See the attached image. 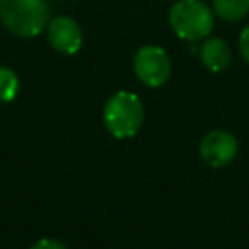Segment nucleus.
<instances>
[{
	"label": "nucleus",
	"instance_id": "1a4fd4ad",
	"mask_svg": "<svg viewBox=\"0 0 249 249\" xmlns=\"http://www.w3.org/2000/svg\"><path fill=\"white\" fill-rule=\"evenodd\" d=\"M18 91H19V80L16 72L6 66H0V101L2 103L14 101Z\"/></svg>",
	"mask_w": 249,
	"mask_h": 249
},
{
	"label": "nucleus",
	"instance_id": "7ed1b4c3",
	"mask_svg": "<svg viewBox=\"0 0 249 249\" xmlns=\"http://www.w3.org/2000/svg\"><path fill=\"white\" fill-rule=\"evenodd\" d=\"M169 25L179 39H206L214 27L212 6H206L202 0H177L169 10Z\"/></svg>",
	"mask_w": 249,
	"mask_h": 249
},
{
	"label": "nucleus",
	"instance_id": "20e7f679",
	"mask_svg": "<svg viewBox=\"0 0 249 249\" xmlns=\"http://www.w3.org/2000/svg\"><path fill=\"white\" fill-rule=\"evenodd\" d=\"M134 74L148 88L163 86L171 76V60L167 53L158 45L140 47L134 54Z\"/></svg>",
	"mask_w": 249,
	"mask_h": 249
},
{
	"label": "nucleus",
	"instance_id": "0eeeda50",
	"mask_svg": "<svg viewBox=\"0 0 249 249\" xmlns=\"http://www.w3.org/2000/svg\"><path fill=\"white\" fill-rule=\"evenodd\" d=\"M198 54H200V62H202L210 72H222V70H226V68L230 66V62H231V49H230V45H228L224 39H220V37H208V39L202 43Z\"/></svg>",
	"mask_w": 249,
	"mask_h": 249
},
{
	"label": "nucleus",
	"instance_id": "f257e3e1",
	"mask_svg": "<svg viewBox=\"0 0 249 249\" xmlns=\"http://www.w3.org/2000/svg\"><path fill=\"white\" fill-rule=\"evenodd\" d=\"M0 21L18 37H35L49 23L47 0H0Z\"/></svg>",
	"mask_w": 249,
	"mask_h": 249
},
{
	"label": "nucleus",
	"instance_id": "423d86ee",
	"mask_svg": "<svg viewBox=\"0 0 249 249\" xmlns=\"http://www.w3.org/2000/svg\"><path fill=\"white\" fill-rule=\"evenodd\" d=\"M47 39L49 45L62 54H76L82 49V29L76 19L68 16H56L47 23Z\"/></svg>",
	"mask_w": 249,
	"mask_h": 249
},
{
	"label": "nucleus",
	"instance_id": "6e6552de",
	"mask_svg": "<svg viewBox=\"0 0 249 249\" xmlns=\"http://www.w3.org/2000/svg\"><path fill=\"white\" fill-rule=\"evenodd\" d=\"M212 12L224 21H239L249 14V0H212Z\"/></svg>",
	"mask_w": 249,
	"mask_h": 249
},
{
	"label": "nucleus",
	"instance_id": "39448f33",
	"mask_svg": "<svg viewBox=\"0 0 249 249\" xmlns=\"http://www.w3.org/2000/svg\"><path fill=\"white\" fill-rule=\"evenodd\" d=\"M198 154L206 165L224 167L237 156V138L228 130H212L200 140Z\"/></svg>",
	"mask_w": 249,
	"mask_h": 249
},
{
	"label": "nucleus",
	"instance_id": "9b49d317",
	"mask_svg": "<svg viewBox=\"0 0 249 249\" xmlns=\"http://www.w3.org/2000/svg\"><path fill=\"white\" fill-rule=\"evenodd\" d=\"M239 53H241L243 60L249 64V25L239 35Z\"/></svg>",
	"mask_w": 249,
	"mask_h": 249
},
{
	"label": "nucleus",
	"instance_id": "f03ea898",
	"mask_svg": "<svg viewBox=\"0 0 249 249\" xmlns=\"http://www.w3.org/2000/svg\"><path fill=\"white\" fill-rule=\"evenodd\" d=\"M103 123L115 138L134 136L144 123V105L132 91L113 93L103 109Z\"/></svg>",
	"mask_w": 249,
	"mask_h": 249
},
{
	"label": "nucleus",
	"instance_id": "9d476101",
	"mask_svg": "<svg viewBox=\"0 0 249 249\" xmlns=\"http://www.w3.org/2000/svg\"><path fill=\"white\" fill-rule=\"evenodd\" d=\"M29 249H68V247L62 241H58V239H39Z\"/></svg>",
	"mask_w": 249,
	"mask_h": 249
}]
</instances>
